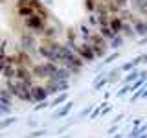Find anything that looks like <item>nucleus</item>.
<instances>
[{
  "instance_id": "obj_1",
  "label": "nucleus",
  "mask_w": 147,
  "mask_h": 138,
  "mask_svg": "<svg viewBox=\"0 0 147 138\" xmlns=\"http://www.w3.org/2000/svg\"><path fill=\"white\" fill-rule=\"evenodd\" d=\"M59 48H61V44H59L57 41H53V39H42V41H40V44H39V53L44 55L48 61H53L55 55H57V52H59Z\"/></svg>"
},
{
  "instance_id": "obj_2",
  "label": "nucleus",
  "mask_w": 147,
  "mask_h": 138,
  "mask_svg": "<svg viewBox=\"0 0 147 138\" xmlns=\"http://www.w3.org/2000/svg\"><path fill=\"white\" fill-rule=\"evenodd\" d=\"M74 52L79 55L83 61H94L96 59V53H94V50H92L90 44H79V46L74 48Z\"/></svg>"
},
{
  "instance_id": "obj_3",
  "label": "nucleus",
  "mask_w": 147,
  "mask_h": 138,
  "mask_svg": "<svg viewBox=\"0 0 147 138\" xmlns=\"http://www.w3.org/2000/svg\"><path fill=\"white\" fill-rule=\"evenodd\" d=\"M24 22H26V26L30 28V30H39V31H42L44 28H46V20L40 15H35L33 17H30V18H24Z\"/></svg>"
},
{
  "instance_id": "obj_4",
  "label": "nucleus",
  "mask_w": 147,
  "mask_h": 138,
  "mask_svg": "<svg viewBox=\"0 0 147 138\" xmlns=\"http://www.w3.org/2000/svg\"><path fill=\"white\" fill-rule=\"evenodd\" d=\"M20 41H22V48H24V52H31V50L37 46L35 37H33V33H30V31H22Z\"/></svg>"
},
{
  "instance_id": "obj_5",
  "label": "nucleus",
  "mask_w": 147,
  "mask_h": 138,
  "mask_svg": "<svg viewBox=\"0 0 147 138\" xmlns=\"http://www.w3.org/2000/svg\"><path fill=\"white\" fill-rule=\"evenodd\" d=\"M31 77H33V74L28 66H18L17 68V79L22 81V83H28V85H31Z\"/></svg>"
},
{
  "instance_id": "obj_6",
  "label": "nucleus",
  "mask_w": 147,
  "mask_h": 138,
  "mask_svg": "<svg viewBox=\"0 0 147 138\" xmlns=\"http://www.w3.org/2000/svg\"><path fill=\"white\" fill-rule=\"evenodd\" d=\"M31 94H33V101H44L48 96V89L46 87H31Z\"/></svg>"
},
{
  "instance_id": "obj_7",
  "label": "nucleus",
  "mask_w": 147,
  "mask_h": 138,
  "mask_svg": "<svg viewBox=\"0 0 147 138\" xmlns=\"http://www.w3.org/2000/svg\"><path fill=\"white\" fill-rule=\"evenodd\" d=\"M68 87L66 81H55V79H50L48 85H46V89H48V92H59V90H64Z\"/></svg>"
},
{
  "instance_id": "obj_8",
  "label": "nucleus",
  "mask_w": 147,
  "mask_h": 138,
  "mask_svg": "<svg viewBox=\"0 0 147 138\" xmlns=\"http://www.w3.org/2000/svg\"><path fill=\"white\" fill-rule=\"evenodd\" d=\"M109 28L118 35V31H121V30H123V20H121V17H110Z\"/></svg>"
},
{
  "instance_id": "obj_9",
  "label": "nucleus",
  "mask_w": 147,
  "mask_h": 138,
  "mask_svg": "<svg viewBox=\"0 0 147 138\" xmlns=\"http://www.w3.org/2000/svg\"><path fill=\"white\" fill-rule=\"evenodd\" d=\"M2 76L6 77L7 81H11L13 77L17 79V66H13V64H7L6 68H4V72H2Z\"/></svg>"
},
{
  "instance_id": "obj_10",
  "label": "nucleus",
  "mask_w": 147,
  "mask_h": 138,
  "mask_svg": "<svg viewBox=\"0 0 147 138\" xmlns=\"http://www.w3.org/2000/svg\"><path fill=\"white\" fill-rule=\"evenodd\" d=\"M99 33H101V37H103V39H110V41L116 37V33H114V31L110 30L109 26H101V31H99Z\"/></svg>"
},
{
  "instance_id": "obj_11",
  "label": "nucleus",
  "mask_w": 147,
  "mask_h": 138,
  "mask_svg": "<svg viewBox=\"0 0 147 138\" xmlns=\"http://www.w3.org/2000/svg\"><path fill=\"white\" fill-rule=\"evenodd\" d=\"M17 13H18V17H24V18H30V17H33L35 15V11L31 9L30 6L28 7H20V9H17Z\"/></svg>"
},
{
  "instance_id": "obj_12",
  "label": "nucleus",
  "mask_w": 147,
  "mask_h": 138,
  "mask_svg": "<svg viewBox=\"0 0 147 138\" xmlns=\"http://www.w3.org/2000/svg\"><path fill=\"white\" fill-rule=\"evenodd\" d=\"M42 35H44V39H53V37L57 35V30L52 28V26H46L42 30Z\"/></svg>"
},
{
  "instance_id": "obj_13",
  "label": "nucleus",
  "mask_w": 147,
  "mask_h": 138,
  "mask_svg": "<svg viewBox=\"0 0 147 138\" xmlns=\"http://www.w3.org/2000/svg\"><path fill=\"white\" fill-rule=\"evenodd\" d=\"M134 30H136L140 35H144V33H147V24H144V22H140V20H136V22H134Z\"/></svg>"
},
{
  "instance_id": "obj_14",
  "label": "nucleus",
  "mask_w": 147,
  "mask_h": 138,
  "mask_svg": "<svg viewBox=\"0 0 147 138\" xmlns=\"http://www.w3.org/2000/svg\"><path fill=\"white\" fill-rule=\"evenodd\" d=\"M85 6L88 11H94L96 9V0H85Z\"/></svg>"
},
{
  "instance_id": "obj_15",
  "label": "nucleus",
  "mask_w": 147,
  "mask_h": 138,
  "mask_svg": "<svg viewBox=\"0 0 147 138\" xmlns=\"http://www.w3.org/2000/svg\"><path fill=\"white\" fill-rule=\"evenodd\" d=\"M119 44H123V37H114V39H112V48H118V46Z\"/></svg>"
},
{
  "instance_id": "obj_16",
  "label": "nucleus",
  "mask_w": 147,
  "mask_h": 138,
  "mask_svg": "<svg viewBox=\"0 0 147 138\" xmlns=\"http://www.w3.org/2000/svg\"><path fill=\"white\" fill-rule=\"evenodd\" d=\"M13 122H15V118H7V120H4V122H0V129H2V127H7V125H11Z\"/></svg>"
},
{
  "instance_id": "obj_17",
  "label": "nucleus",
  "mask_w": 147,
  "mask_h": 138,
  "mask_svg": "<svg viewBox=\"0 0 147 138\" xmlns=\"http://www.w3.org/2000/svg\"><path fill=\"white\" fill-rule=\"evenodd\" d=\"M123 31H125L129 37H132V28L129 26V24H123Z\"/></svg>"
},
{
  "instance_id": "obj_18",
  "label": "nucleus",
  "mask_w": 147,
  "mask_h": 138,
  "mask_svg": "<svg viewBox=\"0 0 147 138\" xmlns=\"http://www.w3.org/2000/svg\"><path fill=\"white\" fill-rule=\"evenodd\" d=\"M138 76H140V74H138V72H131V74H129V76H127V81L134 79V77H138Z\"/></svg>"
},
{
  "instance_id": "obj_19",
  "label": "nucleus",
  "mask_w": 147,
  "mask_h": 138,
  "mask_svg": "<svg viewBox=\"0 0 147 138\" xmlns=\"http://www.w3.org/2000/svg\"><path fill=\"white\" fill-rule=\"evenodd\" d=\"M70 107H72V103H68V105H66V107H64V109H63V110H61L59 114H61V116H63V114H66L68 110H70Z\"/></svg>"
},
{
  "instance_id": "obj_20",
  "label": "nucleus",
  "mask_w": 147,
  "mask_h": 138,
  "mask_svg": "<svg viewBox=\"0 0 147 138\" xmlns=\"http://www.w3.org/2000/svg\"><path fill=\"white\" fill-rule=\"evenodd\" d=\"M114 2H116L118 6L121 7V6H127V2H129V0H114Z\"/></svg>"
},
{
  "instance_id": "obj_21",
  "label": "nucleus",
  "mask_w": 147,
  "mask_h": 138,
  "mask_svg": "<svg viewBox=\"0 0 147 138\" xmlns=\"http://www.w3.org/2000/svg\"><path fill=\"white\" fill-rule=\"evenodd\" d=\"M64 98H66V96H61V98H57V99L53 101V105H59V103H61V101H64Z\"/></svg>"
},
{
  "instance_id": "obj_22",
  "label": "nucleus",
  "mask_w": 147,
  "mask_h": 138,
  "mask_svg": "<svg viewBox=\"0 0 147 138\" xmlns=\"http://www.w3.org/2000/svg\"><path fill=\"white\" fill-rule=\"evenodd\" d=\"M88 20H90V24H96V22H98V18H96V17H90Z\"/></svg>"
},
{
  "instance_id": "obj_23",
  "label": "nucleus",
  "mask_w": 147,
  "mask_h": 138,
  "mask_svg": "<svg viewBox=\"0 0 147 138\" xmlns=\"http://www.w3.org/2000/svg\"><path fill=\"white\" fill-rule=\"evenodd\" d=\"M4 2H6V0H0V4H4Z\"/></svg>"
}]
</instances>
